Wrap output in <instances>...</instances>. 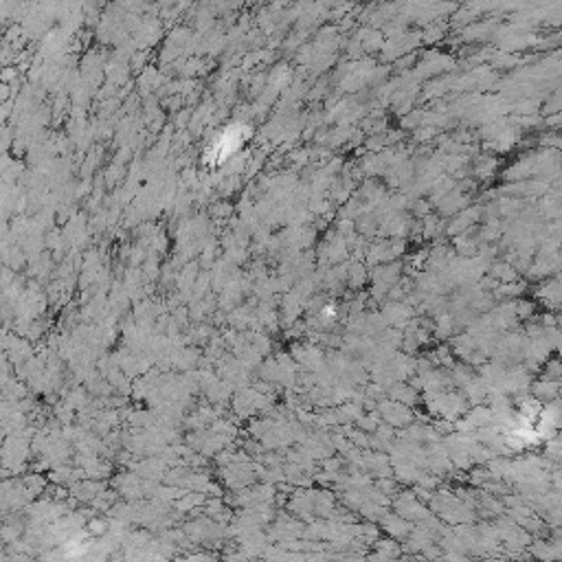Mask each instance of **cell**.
<instances>
[{
    "instance_id": "6da1fadb",
    "label": "cell",
    "mask_w": 562,
    "mask_h": 562,
    "mask_svg": "<svg viewBox=\"0 0 562 562\" xmlns=\"http://www.w3.org/2000/svg\"><path fill=\"white\" fill-rule=\"evenodd\" d=\"M247 136H249V128L247 126H231L225 132H220L215 136V141H211V145H209L207 163H211V165L225 163L231 154H235L242 148L244 141H247Z\"/></svg>"
}]
</instances>
